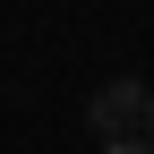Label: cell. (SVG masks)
I'll use <instances>...</instances> for the list:
<instances>
[{
    "instance_id": "obj_1",
    "label": "cell",
    "mask_w": 154,
    "mask_h": 154,
    "mask_svg": "<svg viewBox=\"0 0 154 154\" xmlns=\"http://www.w3.org/2000/svg\"><path fill=\"white\" fill-rule=\"evenodd\" d=\"M146 77H103L94 86V103H86V120H94V137H137L146 128Z\"/></svg>"
},
{
    "instance_id": "obj_2",
    "label": "cell",
    "mask_w": 154,
    "mask_h": 154,
    "mask_svg": "<svg viewBox=\"0 0 154 154\" xmlns=\"http://www.w3.org/2000/svg\"><path fill=\"white\" fill-rule=\"evenodd\" d=\"M103 154H154L146 137H103Z\"/></svg>"
},
{
    "instance_id": "obj_3",
    "label": "cell",
    "mask_w": 154,
    "mask_h": 154,
    "mask_svg": "<svg viewBox=\"0 0 154 154\" xmlns=\"http://www.w3.org/2000/svg\"><path fill=\"white\" fill-rule=\"evenodd\" d=\"M137 137H146V146H154V94H146V128H137Z\"/></svg>"
}]
</instances>
